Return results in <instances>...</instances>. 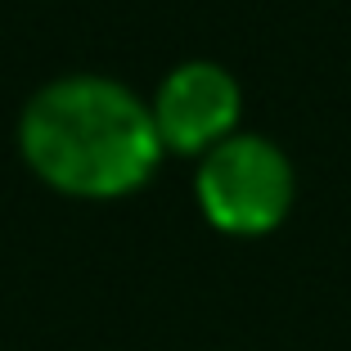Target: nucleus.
Returning <instances> with one entry per match:
<instances>
[{
  "label": "nucleus",
  "mask_w": 351,
  "mask_h": 351,
  "mask_svg": "<svg viewBox=\"0 0 351 351\" xmlns=\"http://www.w3.org/2000/svg\"><path fill=\"white\" fill-rule=\"evenodd\" d=\"M19 149L45 185L77 198L140 189L162 158L154 108L117 77L63 73L19 113Z\"/></svg>",
  "instance_id": "obj_1"
},
{
  "label": "nucleus",
  "mask_w": 351,
  "mask_h": 351,
  "mask_svg": "<svg viewBox=\"0 0 351 351\" xmlns=\"http://www.w3.org/2000/svg\"><path fill=\"white\" fill-rule=\"evenodd\" d=\"M293 189V162L270 135L234 131L198 158V207L226 234H270L289 217Z\"/></svg>",
  "instance_id": "obj_2"
},
{
  "label": "nucleus",
  "mask_w": 351,
  "mask_h": 351,
  "mask_svg": "<svg viewBox=\"0 0 351 351\" xmlns=\"http://www.w3.org/2000/svg\"><path fill=\"white\" fill-rule=\"evenodd\" d=\"M149 108H154L162 149L207 154L226 135H234L239 113H243V90H239V77L226 63L185 59L162 77Z\"/></svg>",
  "instance_id": "obj_3"
}]
</instances>
